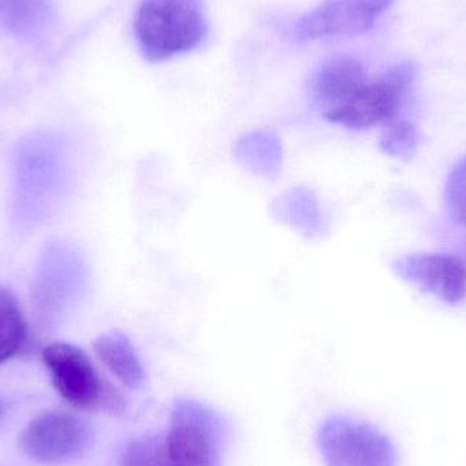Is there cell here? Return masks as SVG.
Listing matches in <instances>:
<instances>
[{"instance_id":"6da1fadb","label":"cell","mask_w":466,"mask_h":466,"mask_svg":"<svg viewBox=\"0 0 466 466\" xmlns=\"http://www.w3.org/2000/svg\"><path fill=\"white\" fill-rule=\"evenodd\" d=\"M208 33L201 0H142L134 19L139 51L152 63L196 51Z\"/></svg>"},{"instance_id":"7a4b0ae2","label":"cell","mask_w":466,"mask_h":466,"mask_svg":"<svg viewBox=\"0 0 466 466\" xmlns=\"http://www.w3.org/2000/svg\"><path fill=\"white\" fill-rule=\"evenodd\" d=\"M415 76L416 68L412 63L393 66L380 76L369 78L352 98L325 112L323 117L355 130L388 126L401 111Z\"/></svg>"},{"instance_id":"3957f363","label":"cell","mask_w":466,"mask_h":466,"mask_svg":"<svg viewBox=\"0 0 466 466\" xmlns=\"http://www.w3.org/2000/svg\"><path fill=\"white\" fill-rule=\"evenodd\" d=\"M43 360L68 404L79 410H122V394L101 378L92 359L78 347L55 342L44 350Z\"/></svg>"},{"instance_id":"277c9868","label":"cell","mask_w":466,"mask_h":466,"mask_svg":"<svg viewBox=\"0 0 466 466\" xmlns=\"http://www.w3.org/2000/svg\"><path fill=\"white\" fill-rule=\"evenodd\" d=\"M169 466H221L223 429L207 405L180 400L164 432Z\"/></svg>"},{"instance_id":"5b68a950","label":"cell","mask_w":466,"mask_h":466,"mask_svg":"<svg viewBox=\"0 0 466 466\" xmlns=\"http://www.w3.org/2000/svg\"><path fill=\"white\" fill-rule=\"evenodd\" d=\"M328 466H397L396 448L383 432L363 421L331 418L318 435Z\"/></svg>"},{"instance_id":"8992f818","label":"cell","mask_w":466,"mask_h":466,"mask_svg":"<svg viewBox=\"0 0 466 466\" xmlns=\"http://www.w3.org/2000/svg\"><path fill=\"white\" fill-rule=\"evenodd\" d=\"M89 424L71 413L46 412L25 430L22 449L46 464H62L84 456L93 445Z\"/></svg>"},{"instance_id":"52a82bcc","label":"cell","mask_w":466,"mask_h":466,"mask_svg":"<svg viewBox=\"0 0 466 466\" xmlns=\"http://www.w3.org/2000/svg\"><path fill=\"white\" fill-rule=\"evenodd\" d=\"M394 0H325L295 24L300 40L326 41L355 37L374 27Z\"/></svg>"},{"instance_id":"ba28073f","label":"cell","mask_w":466,"mask_h":466,"mask_svg":"<svg viewBox=\"0 0 466 466\" xmlns=\"http://www.w3.org/2000/svg\"><path fill=\"white\" fill-rule=\"evenodd\" d=\"M394 271L424 292L449 304H459L466 296V266L456 255L430 252L400 258Z\"/></svg>"},{"instance_id":"9c48e42d","label":"cell","mask_w":466,"mask_h":466,"mask_svg":"<svg viewBox=\"0 0 466 466\" xmlns=\"http://www.w3.org/2000/svg\"><path fill=\"white\" fill-rule=\"evenodd\" d=\"M363 63L355 57L339 56L323 63L312 78V97L323 114L347 103L369 81Z\"/></svg>"},{"instance_id":"30bf717a","label":"cell","mask_w":466,"mask_h":466,"mask_svg":"<svg viewBox=\"0 0 466 466\" xmlns=\"http://www.w3.org/2000/svg\"><path fill=\"white\" fill-rule=\"evenodd\" d=\"M93 350L98 360L123 385L130 389H138L144 385L147 378L144 366L126 334L120 331L103 334L93 342Z\"/></svg>"},{"instance_id":"8fae6325","label":"cell","mask_w":466,"mask_h":466,"mask_svg":"<svg viewBox=\"0 0 466 466\" xmlns=\"http://www.w3.org/2000/svg\"><path fill=\"white\" fill-rule=\"evenodd\" d=\"M26 322L13 293L0 288V364L13 358L24 344Z\"/></svg>"},{"instance_id":"7c38bea8","label":"cell","mask_w":466,"mask_h":466,"mask_svg":"<svg viewBox=\"0 0 466 466\" xmlns=\"http://www.w3.org/2000/svg\"><path fill=\"white\" fill-rule=\"evenodd\" d=\"M46 0H0V24L13 33L32 32L43 19Z\"/></svg>"},{"instance_id":"4fadbf2b","label":"cell","mask_w":466,"mask_h":466,"mask_svg":"<svg viewBox=\"0 0 466 466\" xmlns=\"http://www.w3.org/2000/svg\"><path fill=\"white\" fill-rule=\"evenodd\" d=\"M120 466H169L164 434L142 435L126 446Z\"/></svg>"},{"instance_id":"5bb4252c","label":"cell","mask_w":466,"mask_h":466,"mask_svg":"<svg viewBox=\"0 0 466 466\" xmlns=\"http://www.w3.org/2000/svg\"><path fill=\"white\" fill-rule=\"evenodd\" d=\"M419 145V133L408 120H393L386 126L380 138V147L389 156L410 158L415 155Z\"/></svg>"},{"instance_id":"9a60e30c","label":"cell","mask_w":466,"mask_h":466,"mask_svg":"<svg viewBox=\"0 0 466 466\" xmlns=\"http://www.w3.org/2000/svg\"><path fill=\"white\" fill-rule=\"evenodd\" d=\"M446 196L454 220L466 227V157L451 171L446 185Z\"/></svg>"},{"instance_id":"2e32d148","label":"cell","mask_w":466,"mask_h":466,"mask_svg":"<svg viewBox=\"0 0 466 466\" xmlns=\"http://www.w3.org/2000/svg\"><path fill=\"white\" fill-rule=\"evenodd\" d=\"M3 412H5V408H3L2 401H0V418H2Z\"/></svg>"}]
</instances>
